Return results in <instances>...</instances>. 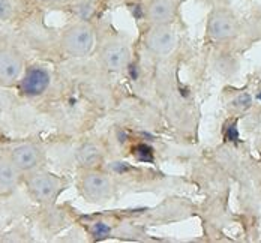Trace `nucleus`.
Returning a JSON list of instances; mask_svg holds the SVG:
<instances>
[{
	"instance_id": "39448f33",
	"label": "nucleus",
	"mask_w": 261,
	"mask_h": 243,
	"mask_svg": "<svg viewBox=\"0 0 261 243\" xmlns=\"http://www.w3.org/2000/svg\"><path fill=\"white\" fill-rule=\"evenodd\" d=\"M143 12L149 24H174L179 17V0H146Z\"/></svg>"
},
{
	"instance_id": "0eeeda50",
	"label": "nucleus",
	"mask_w": 261,
	"mask_h": 243,
	"mask_svg": "<svg viewBox=\"0 0 261 243\" xmlns=\"http://www.w3.org/2000/svg\"><path fill=\"white\" fill-rule=\"evenodd\" d=\"M8 155L21 174H27L35 170H39L41 162H42L41 149L30 143H23V144L12 147L11 152H8Z\"/></svg>"
},
{
	"instance_id": "9b49d317",
	"label": "nucleus",
	"mask_w": 261,
	"mask_h": 243,
	"mask_svg": "<svg viewBox=\"0 0 261 243\" xmlns=\"http://www.w3.org/2000/svg\"><path fill=\"white\" fill-rule=\"evenodd\" d=\"M36 6L33 0H0V23H15L27 18Z\"/></svg>"
},
{
	"instance_id": "7ed1b4c3",
	"label": "nucleus",
	"mask_w": 261,
	"mask_h": 243,
	"mask_svg": "<svg viewBox=\"0 0 261 243\" xmlns=\"http://www.w3.org/2000/svg\"><path fill=\"white\" fill-rule=\"evenodd\" d=\"M60 42L63 51H66L69 56L74 57L87 56L93 50L95 45V30L89 23L79 21L65 29Z\"/></svg>"
},
{
	"instance_id": "6ab92c4d",
	"label": "nucleus",
	"mask_w": 261,
	"mask_h": 243,
	"mask_svg": "<svg viewBox=\"0 0 261 243\" xmlns=\"http://www.w3.org/2000/svg\"><path fill=\"white\" fill-rule=\"evenodd\" d=\"M258 98H260V101H261V92H260V95H258Z\"/></svg>"
},
{
	"instance_id": "ddd939ff",
	"label": "nucleus",
	"mask_w": 261,
	"mask_h": 243,
	"mask_svg": "<svg viewBox=\"0 0 261 243\" xmlns=\"http://www.w3.org/2000/svg\"><path fill=\"white\" fill-rule=\"evenodd\" d=\"M77 159L86 168H96L98 165L102 164L104 155H102V152H101V149L98 146H95V144H84L79 150Z\"/></svg>"
},
{
	"instance_id": "4468645a",
	"label": "nucleus",
	"mask_w": 261,
	"mask_h": 243,
	"mask_svg": "<svg viewBox=\"0 0 261 243\" xmlns=\"http://www.w3.org/2000/svg\"><path fill=\"white\" fill-rule=\"evenodd\" d=\"M230 104H231V108L236 110V111H246L248 108L252 105V98H251L249 93H240V95L236 96Z\"/></svg>"
},
{
	"instance_id": "f03ea898",
	"label": "nucleus",
	"mask_w": 261,
	"mask_h": 243,
	"mask_svg": "<svg viewBox=\"0 0 261 243\" xmlns=\"http://www.w3.org/2000/svg\"><path fill=\"white\" fill-rule=\"evenodd\" d=\"M24 182L30 198L41 204L54 201L59 192L62 191V183H63L62 179L57 177L56 174L42 170H35L32 173H27Z\"/></svg>"
},
{
	"instance_id": "1a4fd4ad",
	"label": "nucleus",
	"mask_w": 261,
	"mask_h": 243,
	"mask_svg": "<svg viewBox=\"0 0 261 243\" xmlns=\"http://www.w3.org/2000/svg\"><path fill=\"white\" fill-rule=\"evenodd\" d=\"M130 53L129 47L119 39H111L105 42L101 50V60L108 71L120 72L123 71L129 63Z\"/></svg>"
},
{
	"instance_id": "dca6fc26",
	"label": "nucleus",
	"mask_w": 261,
	"mask_h": 243,
	"mask_svg": "<svg viewBox=\"0 0 261 243\" xmlns=\"http://www.w3.org/2000/svg\"><path fill=\"white\" fill-rule=\"evenodd\" d=\"M134 155H135L140 161H153V150H152V147L147 146V144H138V146H135V147H134Z\"/></svg>"
},
{
	"instance_id": "423d86ee",
	"label": "nucleus",
	"mask_w": 261,
	"mask_h": 243,
	"mask_svg": "<svg viewBox=\"0 0 261 243\" xmlns=\"http://www.w3.org/2000/svg\"><path fill=\"white\" fill-rule=\"evenodd\" d=\"M24 71L21 54L12 47H0V86H12L20 81Z\"/></svg>"
},
{
	"instance_id": "6e6552de",
	"label": "nucleus",
	"mask_w": 261,
	"mask_h": 243,
	"mask_svg": "<svg viewBox=\"0 0 261 243\" xmlns=\"http://www.w3.org/2000/svg\"><path fill=\"white\" fill-rule=\"evenodd\" d=\"M51 83L50 72L38 65L27 68L20 78V92L27 98H36L42 95Z\"/></svg>"
},
{
	"instance_id": "f3484780",
	"label": "nucleus",
	"mask_w": 261,
	"mask_h": 243,
	"mask_svg": "<svg viewBox=\"0 0 261 243\" xmlns=\"http://www.w3.org/2000/svg\"><path fill=\"white\" fill-rule=\"evenodd\" d=\"M110 233V227H107L105 224H102V222H98L96 225H95V228H93V234L95 236H107Z\"/></svg>"
},
{
	"instance_id": "2eb2a0df",
	"label": "nucleus",
	"mask_w": 261,
	"mask_h": 243,
	"mask_svg": "<svg viewBox=\"0 0 261 243\" xmlns=\"http://www.w3.org/2000/svg\"><path fill=\"white\" fill-rule=\"evenodd\" d=\"M33 2L36 5L45 6V8H66V6L83 3L84 0H33Z\"/></svg>"
},
{
	"instance_id": "f8f14e48",
	"label": "nucleus",
	"mask_w": 261,
	"mask_h": 243,
	"mask_svg": "<svg viewBox=\"0 0 261 243\" xmlns=\"http://www.w3.org/2000/svg\"><path fill=\"white\" fill-rule=\"evenodd\" d=\"M21 173L12 164L8 153H0V197L11 195L20 183Z\"/></svg>"
},
{
	"instance_id": "9d476101",
	"label": "nucleus",
	"mask_w": 261,
	"mask_h": 243,
	"mask_svg": "<svg viewBox=\"0 0 261 243\" xmlns=\"http://www.w3.org/2000/svg\"><path fill=\"white\" fill-rule=\"evenodd\" d=\"M81 189L86 200L92 203H104L111 197V182L101 173H89L83 177Z\"/></svg>"
},
{
	"instance_id": "f257e3e1",
	"label": "nucleus",
	"mask_w": 261,
	"mask_h": 243,
	"mask_svg": "<svg viewBox=\"0 0 261 243\" xmlns=\"http://www.w3.org/2000/svg\"><path fill=\"white\" fill-rule=\"evenodd\" d=\"M240 20L234 11L224 3H218L210 9L206 23L207 38L215 44H225L236 39L240 33Z\"/></svg>"
},
{
	"instance_id": "20e7f679",
	"label": "nucleus",
	"mask_w": 261,
	"mask_h": 243,
	"mask_svg": "<svg viewBox=\"0 0 261 243\" xmlns=\"http://www.w3.org/2000/svg\"><path fill=\"white\" fill-rule=\"evenodd\" d=\"M177 32L173 24H149L144 35V47L156 56H168L177 47Z\"/></svg>"
},
{
	"instance_id": "a211bd4d",
	"label": "nucleus",
	"mask_w": 261,
	"mask_h": 243,
	"mask_svg": "<svg viewBox=\"0 0 261 243\" xmlns=\"http://www.w3.org/2000/svg\"><path fill=\"white\" fill-rule=\"evenodd\" d=\"M237 131H236V125H233L230 129H228V140H233V141H236L237 140Z\"/></svg>"
}]
</instances>
